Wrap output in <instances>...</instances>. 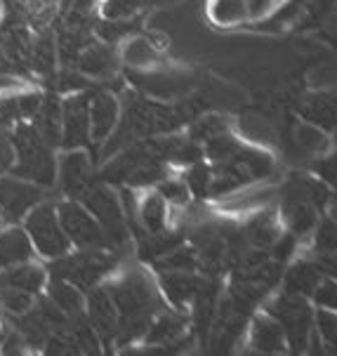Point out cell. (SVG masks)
Wrapping results in <instances>:
<instances>
[{
  "instance_id": "cell-1",
  "label": "cell",
  "mask_w": 337,
  "mask_h": 356,
  "mask_svg": "<svg viewBox=\"0 0 337 356\" xmlns=\"http://www.w3.org/2000/svg\"><path fill=\"white\" fill-rule=\"evenodd\" d=\"M109 293L118 312L116 340H144L149 325L163 312V293L144 271H128L125 276L111 281Z\"/></svg>"
},
{
  "instance_id": "cell-2",
  "label": "cell",
  "mask_w": 337,
  "mask_h": 356,
  "mask_svg": "<svg viewBox=\"0 0 337 356\" xmlns=\"http://www.w3.org/2000/svg\"><path fill=\"white\" fill-rule=\"evenodd\" d=\"M10 142L15 149V165L12 175L38 186H52L57 182V156L43 135L35 130L33 120L15 123L10 132Z\"/></svg>"
},
{
  "instance_id": "cell-3",
  "label": "cell",
  "mask_w": 337,
  "mask_h": 356,
  "mask_svg": "<svg viewBox=\"0 0 337 356\" xmlns=\"http://www.w3.org/2000/svg\"><path fill=\"white\" fill-rule=\"evenodd\" d=\"M24 232L31 241L35 255L43 259H57L74 250L62 222H59L57 203H35L24 215Z\"/></svg>"
},
{
  "instance_id": "cell-4",
  "label": "cell",
  "mask_w": 337,
  "mask_h": 356,
  "mask_svg": "<svg viewBox=\"0 0 337 356\" xmlns=\"http://www.w3.org/2000/svg\"><path fill=\"white\" fill-rule=\"evenodd\" d=\"M85 208L92 213L94 220L99 222L101 232L106 236V243L113 248H123L130 243V222L125 217L123 203H120V194L113 191L109 184H92L90 189L78 198Z\"/></svg>"
},
{
  "instance_id": "cell-5",
  "label": "cell",
  "mask_w": 337,
  "mask_h": 356,
  "mask_svg": "<svg viewBox=\"0 0 337 356\" xmlns=\"http://www.w3.org/2000/svg\"><path fill=\"white\" fill-rule=\"evenodd\" d=\"M50 269L47 274L62 276V279L71 281L81 291H90V288L99 286V281H104L111 274L116 262L109 250H78L66 252V255L50 259Z\"/></svg>"
},
{
  "instance_id": "cell-6",
  "label": "cell",
  "mask_w": 337,
  "mask_h": 356,
  "mask_svg": "<svg viewBox=\"0 0 337 356\" xmlns=\"http://www.w3.org/2000/svg\"><path fill=\"white\" fill-rule=\"evenodd\" d=\"M267 314L281 323L288 347L304 349L306 342L314 337V312H311L309 302L304 300V295H295L286 291L276 300H272V305L267 307Z\"/></svg>"
},
{
  "instance_id": "cell-7",
  "label": "cell",
  "mask_w": 337,
  "mask_h": 356,
  "mask_svg": "<svg viewBox=\"0 0 337 356\" xmlns=\"http://www.w3.org/2000/svg\"><path fill=\"white\" fill-rule=\"evenodd\" d=\"M57 213H59V222H62L66 236H69L74 248L78 250L109 248L99 222L94 220L92 213H90L78 198H66V201L57 203Z\"/></svg>"
},
{
  "instance_id": "cell-8",
  "label": "cell",
  "mask_w": 337,
  "mask_h": 356,
  "mask_svg": "<svg viewBox=\"0 0 337 356\" xmlns=\"http://www.w3.org/2000/svg\"><path fill=\"white\" fill-rule=\"evenodd\" d=\"M43 201L38 184L22 177H0V229L24 220L35 203Z\"/></svg>"
},
{
  "instance_id": "cell-9",
  "label": "cell",
  "mask_w": 337,
  "mask_h": 356,
  "mask_svg": "<svg viewBox=\"0 0 337 356\" xmlns=\"http://www.w3.org/2000/svg\"><path fill=\"white\" fill-rule=\"evenodd\" d=\"M57 182L66 198H81L94 184V165L85 149H66L57 161Z\"/></svg>"
},
{
  "instance_id": "cell-10",
  "label": "cell",
  "mask_w": 337,
  "mask_h": 356,
  "mask_svg": "<svg viewBox=\"0 0 337 356\" xmlns=\"http://www.w3.org/2000/svg\"><path fill=\"white\" fill-rule=\"evenodd\" d=\"M90 142V95L76 92L62 102V149H85Z\"/></svg>"
},
{
  "instance_id": "cell-11",
  "label": "cell",
  "mask_w": 337,
  "mask_h": 356,
  "mask_svg": "<svg viewBox=\"0 0 337 356\" xmlns=\"http://www.w3.org/2000/svg\"><path fill=\"white\" fill-rule=\"evenodd\" d=\"M120 118V102L113 92H90V142L101 147L116 130Z\"/></svg>"
},
{
  "instance_id": "cell-12",
  "label": "cell",
  "mask_w": 337,
  "mask_h": 356,
  "mask_svg": "<svg viewBox=\"0 0 337 356\" xmlns=\"http://www.w3.org/2000/svg\"><path fill=\"white\" fill-rule=\"evenodd\" d=\"M85 316L92 323V328L97 330L99 340L116 342V330H118V312L113 305V298L109 288L94 286L90 288V295L85 300Z\"/></svg>"
},
{
  "instance_id": "cell-13",
  "label": "cell",
  "mask_w": 337,
  "mask_h": 356,
  "mask_svg": "<svg viewBox=\"0 0 337 356\" xmlns=\"http://www.w3.org/2000/svg\"><path fill=\"white\" fill-rule=\"evenodd\" d=\"M118 62L120 54L113 52V45L109 43H90L81 50L76 59V69L81 71L85 78H94V81H101V78H111L116 76L118 71Z\"/></svg>"
},
{
  "instance_id": "cell-14",
  "label": "cell",
  "mask_w": 337,
  "mask_h": 356,
  "mask_svg": "<svg viewBox=\"0 0 337 356\" xmlns=\"http://www.w3.org/2000/svg\"><path fill=\"white\" fill-rule=\"evenodd\" d=\"M201 283L203 281L194 271H163L161 274V293L174 309H184L194 302Z\"/></svg>"
},
{
  "instance_id": "cell-15",
  "label": "cell",
  "mask_w": 337,
  "mask_h": 356,
  "mask_svg": "<svg viewBox=\"0 0 337 356\" xmlns=\"http://www.w3.org/2000/svg\"><path fill=\"white\" fill-rule=\"evenodd\" d=\"M172 222V208L158 191H147L140 196L135 210V225H142L144 232H163Z\"/></svg>"
},
{
  "instance_id": "cell-16",
  "label": "cell",
  "mask_w": 337,
  "mask_h": 356,
  "mask_svg": "<svg viewBox=\"0 0 337 356\" xmlns=\"http://www.w3.org/2000/svg\"><path fill=\"white\" fill-rule=\"evenodd\" d=\"M248 340L255 352L274 354V352H286L288 349V340H286V333H283L281 323L276 321L274 316H269V314L257 316L255 321H252L248 330Z\"/></svg>"
},
{
  "instance_id": "cell-17",
  "label": "cell",
  "mask_w": 337,
  "mask_h": 356,
  "mask_svg": "<svg viewBox=\"0 0 337 356\" xmlns=\"http://www.w3.org/2000/svg\"><path fill=\"white\" fill-rule=\"evenodd\" d=\"M302 116L306 123L318 125L321 130H337V92H316L304 99Z\"/></svg>"
},
{
  "instance_id": "cell-18",
  "label": "cell",
  "mask_w": 337,
  "mask_h": 356,
  "mask_svg": "<svg viewBox=\"0 0 337 356\" xmlns=\"http://www.w3.org/2000/svg\"><path fill=\"white\" fill-rule=\"evenodd\" d=\"M45 293H47V298L66 314V316H74V314L85 312V298H83V291L78 286H74L71 281L62 279V276L47 274Z\"/></svg>"
},
{
  "instance_id": "cell-19",
  "label": "cell",
  "mask_w": 337,
  "mask_h": 356,
  "mask_svg": "<svg viewBox=\"0 0 337 356\" xmlns=\"http://www.w3.org/2000/svg\"><path fill=\"white\" fill-rule=\"evenodd\" d=\"M120 62L137 71L154 69L158 64V52L151 43V38H144V35H130L128 40H123L120 45Z\"/></svg>"
},
{
  "instance_id": "cell-20",
  "label": "cell",
  "mask_w": 337,
  "mask_h": 356,
  "mask_svg": "<svg viewBox=\"0 0 337 356\" xmlns=\"http://www.w3.org/2000/svg\"><path fill=\"white\" fill-rule=\"evenodd\" d=\"M321 281H323L321 267H316L314 262H297L286 274V291L295 295H309L321 286Z\"/></svg>"
},
{
  "instance_id": "cell-21",
  "label": "cell",
  "mask_w": 337,
  "mask_h": 356,
  "mask_svg": "<svg viewBox=\"0 0 337 356\" xmlns=\"http://www.w3.org/2000/svg\"><path fill=\"white\" fill-rule=\"evenodd\" d=\"M156 191L165 198V203L170 205L172 210L189 205L191 196H194L184 177H170V175H165L163 179H158V182H156Z\"/></svg>"
},
{
  "instance_id": "cell-22",
  "label": "cell",
  "mask_w": 337,
  "mask_h": 356,
  "mask_svg": "<svg viewBox=\"0 0 337 356\" xmlns=\"http://www.w3.org/2000/svg\"><path fill=\"white\" fill-rule=\"evenodd\" d=\"M297 144L304 154L323 156L326 154V149L330 147V140H328L326 130H321L318 125L306 123V125H299L297 128Z\"/></svg>"
},
{
  "instance_id": "cell-23",
  "label": "cell",
  "mask_w": 337,
  "mask_h": 356,
  "mask_svg": "<svg viewBox=\"0 0 337 356\" xmlns=\"http://www.w3.org/2000/svg\"><path fill=\"white\" fill-rule=\"evenodd\" d=\"M316 328H318L321 340L337 352V312L323 307V309L316 314Z\"/></svg>"
},
{
  "instance_id": "cell-24",
  "label": "cell",
  "mask_w": 337,
  "mask_h": 356,
  "mask_svg": "<svg viewBox=\"0 0 337 356\" xmlns=\"http://www.w3.org/2000/svg\"><path fill=\"white\" fill-rule=\"evenodd\" d=\"M15 165V149L10 142V132L3 130V120H0V175L10 172Z\"/></svg>"
}]
</instances>
